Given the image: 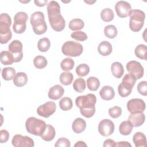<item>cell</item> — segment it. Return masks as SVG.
Here are the masks:
<instances>
[{
	"label": "cell",
	"mask_w": 147,
	"mask_h": 147,
	"mask_svg": "<svg viewBox=\"0 0 147 147\" xmlns=\"http://www.w3.org/2000/svg\"><path fill=\"white\" fill-rule=\"evenodd\" d=\"M16 74V70L13 67H6L3 68L2 71V76L5 80L13 79Z\"/></svg>",
	"instance_id": "obj_35"
},
{
	"label": "cell",
	"mask_w": 147,
	"mask_h": 147,
	"mask_svg": "<svg viewBox=\"0 0 147 147\" xmlns=\"http://www.w3.org/2000/svg\"><path fill=\"white\" fill-rule=\"evenodd\" d=\"M90 72V67L86 64H80L76 68V74L80 77L86 76Z\"/></svg>",
	"instance_id": "obj_41"
},
{
	"label": "cell",
	"mask_w": 147,
	"mask_h": 147,
	"mask_svg": "<svg viewBox=\"0 0 147 147\" xmlns=\"http://www.w3.org/2000/svg\"><path fill=\"white\" fill-rule=\"evenodd\" d=\"M133 87V86L130 84L122 80L118 87V94L122 98L127 97L131 94Z\"/></svg>",
	"instance_id": "obj_18"
},
{
	"label": "cell",
	"mask_w": 147,
	"mask_h": 147,
	"mask_svg": "<svg viewBox=\"0 0 147 147\" xmlns=\"http://www.w3.org/2000/svg\"><path fill=\"white\" fill-rule=\"evenodd\" d=\"M64 92L63 87L60 84H56L49 88L48 98L52 100H57L63 95Z\"/></svg>",
	"instance_id": "obj_16"
},
{
	"label": "cell",
	"mask_w": 147,
	"mask_h": 147,
	"mask_svg": "<svg viewBox=\"0 0 147 147\" xmlns=\"http://www.w3.org/2000/svg\"><path fill=\"white\" fill-rule=\"evenodd\" d=\"M133 125L129 121H124L122 122L119 126V133L123 136L130 134L133 129Z\"/></svg>",
	"instance_id": "obj_27"
},
{
	"label": "cell",
	"mask_w": 147,
	"mask_h": 147,
	"mask_svg": "<svg viewBox=\"0 0 147 147\" xmlns=\"http://www.w3.org/2000/svg\"><path fill=\"white\" fill-rule=\"evenodd\" d=\"M71 37L73 39L79 41H84L86 40L88 37L86 33L79 30L72 32L71 34Z\"/></svg>",
	"instance_id": "obj_42"
},
{
	"label": "cell",
	"mask_w": 147,
	"mask_h": 147,
	"mask_svg": "<svg viewBox=\"0 0 147 147\" xmlns=\"http://www.w3.org/2000/svg\"><path fill=\"white\" fill-rule=\"evenodd\" d=\"M96 98L93 94H87L86 95H80L75 99V103L79 109H91L95 107Z\"/></svg>",
	"instance_id": "obj_6"
},
{
	"label": "cell",
	"mask_w": 147,
	"mask_h": 147,
	"mask_svg": "<svg viewBox=\"0 0 147 147\" xmlns=\"http://www.w3.org/2000/svg\"><path fill=\"white\" fill-rule=\"evenodd\" d=\"M13 80L16 86L20 87L26 84L28 79L27 75L25 72H19L16 74Z\"/></svg>",
	"instance_id": "obj_21"
},
{
	"label": "cell",
	"mask_w": 147,
	"mask_h": 147,
	"mask_svg": "<svg viewBox=\"0 0 147 147\" xmlns=\"http://www.w3.org/2000/svg\"><path fill=\"white\" fill-rule=\"evenodd\" d=\"M48 64L47 59L43 56H37L33 59V64L34 67L37 69L44 68Z\"/></svg>",
	"instance_id": "obj_33"
},
{
	"label": "cell",
	"mask_w": 147,
	"mask_h": 147,
	"mask_svg": "<svg viewBox=\"0 0 147 147\" xmlns=\"http://www.w3.org/2000/svg\"><path fill=\"white\" fill-rule=\"evenodd\" d=\"M30 22L35 34L41 35L47 30V25L42 12L38 11L33 13L30 16Z\"/></svg>",
	"instance_id": "obj_3"
},
{
	"label": "cell",
	"mask_w": 147,
	"mask_h": 147,
	"mask_svg": "<svg viewBox=\"0 0 147 147\" xmlns=\"http://www.w3.org/2000/svg\"><path fill=\"white\" fill-rule=\"evenodd\" d=\"M60 108L63 111H68L72 108V101L69 97H64L59 101Z\"/></svg>",
	"instance_id": "obj_34"
},
{
	"label": "cell",
	"mask_w": 147,
	"mask_h": 147,
	"mask_svg": "<svg viewBox=\"0 0 147 147\" xmlns=\"http://www.w3.org/2000/svg\"><path fill=\"white\" fill-rule=\"evenodd\" d=\"M8 49L11 52L14 59V62L20 61L23 57L22 44L19 40H13L8 47Z\"/></svg>",
	"instance_id": "obj_11"
},
{
	"label": "cell",
	"mask_w": 147,
	"mask_h": 147,
	"mask_svg": "<svg viewBox=\"0 0 147 147\" xmlns=\"http://www.w3.org/2000/svg\"><path fill=\"white\" fill-rule=\"evenodd\" d=\"M61 51L65 56L77 57L82 53L83 48L82 45L79 42L73 41H67L63 44L61 47Z\"/></svg>",
	"instance_id": "obj_5"
},
{
	"label": "cell",
	"mask_w": 147,
	"mask_h": 147,
	"mask_svg": "<svg viewBox=\"0 0 147 147\" xmlns=\"http://www.w3.org/2000/svg\"><path fill=\"white\" fill-rule=\"evenodd\" d=\"M105 35L109 38H115L118 33L117 28L113 25H109L104 29Z\"/></svg>",
	"instance_id": "obj_38"
},
{
	"label": "cell",
	"mask_w": 147,
	"mask_h": 147,
	"mask_svg": "<svg viewBox=\"0 0 147 147\" xmlns=\"http://www.w3.org/2000/svg\"><path fill=\"white\" fill-rule=\"evenodd\" d=\"M112 51L113 48L111 44L107 41H102L98 46V51L99 53L103 56L110 55Z\"/></svg>",
	"instance_id": "obj_19"
},
{
	"label": "cell",
	"mask_w": 147,
	"mask_h": 147,
	"mask_svg": "<svg viewBox=\"0 0 147 147\" xmlns=\"http://www.w3.org/2000/svg\"><path fill=\"white\" fill-rule=\"evenodd\" d=\"M56 135V131L53 126L47 125L45 130L42 134L41 135V138L45 141H51L53 140Z\"/></svg>",
	"instance_id": "obj_22"
},
{
	"label": "cell",
	"mask_w": 147,
	"mask_h": 147,
	"mask_svg": "<svg viewBox=\"0 0 147 147\" xmlns=\"http://www.w3.org/2000/svg\"><path fill=\"white\" fill-rule=\"evenodd\" d=\"M116 146H131V145L127 141H120L116 142Z\"/></svg>",
	"instance_id": "obj_50"
},
{
	"label": "cell",
	"mask_w": 147,
	"mask_h": 147,
	"mask_svg": "<svg viewBox=\"0 0 147 147\" xmlns=\"http://www.w3.org/2000/svg\"><path fill=\"white\" fill-rule=\"evenodd\" d=\"M103 146V147H115L116 146V142L113 140L108 138L104 141Z\"/></svg>",
	"instance_id": "obj_48"
},
{
	"label": "cell",
	"mask_w": 147,
	"mask_h": 147,
	"mask_svg": "<svg viewBox=\"0 0 147 147\" xmlns=\"http://www.w3.org/2000/svg\"><path fill=\"white\" fill-rule=\"evenodd\" d=\"M71 146V143L70 141L68 139L64 138V137H61L59 138L55 144V146L56 147H69Z\"/></svg>",
	"instance_id": "obj_45"
},
{
	"label": "cell",
	"mask_w": 147,
	"mask_h": 147,
	"mask_svg": "<svg viewBox=\"0 0 147 147\" xmlns=\"http://www.w3.org/2000/svg\"><path fill=\"white\" fill-rule=\"evenodd\" d=\"M75 62L71 58L67 57L63 59L60 63V67L62 70L68 71L72 70L74 67Z\"/></svg>",
	"instance_id": "obj_39"
},
{
	"label": "cell",
	"mask_w": 147,
	"mask_h": 147,
	"mask_svg": "<svg viewBox=\"0 0 147 147\" xmlns=\"http://www.w3.org/2000/svg\"><path fill=\"white\" fill-rule=\"evenodd\" d=\"M86 3L89 4V5H92V3H95V1H84Z\"/></svg>",
	"instance_id": "obj_52"
},
{
	"label": "cell",
	"mask_w": 147,
	"mask_h": 147,
	"mask_svg": "<svg viewBox=\"0 0 147 147\" xmlns=\"http://www.w3.org/2000/svg\"><path fill=\"white\" fill-rule=\"evenodd\" d=\"M11 24V17L7 13L0 16V37L1 44H6L11 38L12 33L10 29Z\"/></svg>",
	"instance_id": "obj_1"
},
{
	"label": "cell",
	"mask_w": 147,
	"mask_h": 147,
	"mask_svg": "<svg viewBox=\"0 0 147 147\" xmlns=\"http://www.w3.org/2000/svg\"><path fill=\"white\" fill-rule=\"evenodd\" d=\"M12 145L15 147H33V140L28 136H23L21 134H16L11 140Z\"/></svg>",
	"instance_id": "obj_10"
},
{
	"label": "cell",
	"mask_w": 147,
	"mask_h": 147,
	"mask_svg": "<svg viewBox=\"0 0 147 147\" xmlns=\"http://www.w3.org/2000/svg\"><path fill=\"white\" fill-rule=\"evenodd\" d=\"M34 3L36 4V6H38V7H42L46 5V4L48 2L47 0H44V1H38V0H35L34 1Z\"/></svg>",
	"instance_id": "obj_49"
},
{
	"label": "cell",
	"mask_w": 147,
	"mask_h": 147,
	"mask_svg": "<svg viewBox=\"0 0 147 147\" xmlns=\"http://www.w3.org/2000/svg\"><path fill=\"white\" fill-rule=\"evenodd\" d=\"M86 127V121L81 118H76L72 125V130L77 134H80L84 131Z\"/></svg>",
	"instance_id": "obj_20"
},
{
	"label": "cell",
	"mask_w": 147,
	"mask_h": 147,
	"mask_svg": "<svg viewBox=\"0 0 147 147\" xmlns=\"http://www.w3.org/2000/svg\"><path fill=\"white\" fill-rule=\"evenodd\" d=\"M138 92L143 96L147 95V82L146 81L140 82L137 87Z\"/></svg>",
	"instance_id": "obj_44"
},
{
	"label": "cell",
	"mask_w": 147,
	"mask_h": 147,
	"mask_svg": "<svg viewBox=\"0 0 147 147\" xmlns=\"http://www.w3.org/2000/svg\"><path fill=\"white\" fill-rule=\"evenodd\" d=\"M126 69L129 74L133 76L136 80L141 79L144 76V68L141 63L137 61L131 60L129 61L126 64Z\"/></svg>",
	"instance_id": "obj_7"
},
{
	"label": "cell",
	"mask_w": 147,
	"mask_h": 147,
	"mask_svg": "<svg viewBox=\"0 0 147 147\" xmlns=\"http://www.w3.org/2000/svg\"><path fill=\"white\" fill-rule=\"evenodd\" d=\"M115 10L119 17L126 18L129 16L131 11V6L126 1H119L115 5Z\"/></svg>",
	"instance_id": "obj_14"
},
{
	"label": "cell",
	"mask_w": 147,
	"mask_h": 147,
	"mask_svg": "<svg viewBox=\"0 0 147 147\" xmlns=\"http://www.w3.org/2000/svg\"><path fill=\"white\" fill-rule=\"evenodd\" d=\"M0 57L1 62L3 65H11L14 63V56L9 51H2L0 53Z\"/></svg>",
	"instance_id": "obj_25"
},
{
	"label": "cell",
	"mask_w": 147,
	"mask_h": 147,
	"mask_svg": "<svg viewBox=\"0 0 147 147\" xmlns=\"http://www.w3.org/2000/svg\"><path fill=\"white\" fill-rule=\"evenodd\" d=\"M26 21L23 20H14V24L13 25V29L14 32L17 34L23 33L26 28Z\"/></svg>",
	"instance_id": "obj_26"
},
{
	"label": "cell",
	"mask_w": 147,
	"mask_h": 147,
	"mask_svg": "<svg viewBox=\"0 0 147 147\" xmlns=\"http://www.w3.org/2000/svg\"><path fill=\"white\" fill-rule=\"evenodd\" d=\"M127 109L130 113L143 112L145 110V102L140 98H133L127 103Z\"/></svg>",
	"instance_id": "obj_13"
},
{
	"label": "cell",
	"mask_w": 147,
	"mask_h": 147,
	"mask_svg": "<svg viewBox=\"0 0 147 147\" xmlns=\"http://www.w3.org/2000/svg\"><path fill=\"white\" fill-rule=\"evenodd\" d=\"M95 107L91 109H80V112L82 115L86 118L92 117L95 113Z\"/></svg>",
	"instance_id": "obj_46"
},
{
	"label": "cell",
	"mask_w": 147,
	"mask_h": 147,
	"mask_svg": "<svg viewBox=\"0 0 147 147\" xmlns=\"http://www.w3.org/2000/svg\"><path fill=\"white\" fill-rule=\"evenodd\" d=\"M48 16L60 13V6L59 3L55 1H50L47 5Z\"/></svg>",
	"instance_id": "obj_29"
},
{
	"label": "cell",
	"mask_w": 147,
	"mask_h": 147,
	"mask_svg": "<svg viewBox=\"0 0 147 147\" xmlns=\"http://www.w3.org/2000/svg\"><path fill=\"white\" fill-rule=\"evenodd\" d=\"M111 71L113 76L116 78H121L124 74V68L119 62H114L111 65Z\"/></svg>",
	"instance_id": "obj_24"
},
{
	"label": "cell",
	"mask_w": 147,
	"mask_h": 147,
	"mask_svg": "<svg viewBox=\"0 0 147 147\" xmlns=\"http://www.w3.org/2000/svg\"><path fill=\"white\" fill-rule=\"evenodd\" d=\"M51 47V42L47 37H44L39 40L37 43L38 49L40 52H45L48 51Z\"/></svg>",
	"instance_id": "obj_37"
},
{
	"label": "cell",
	"mask_w": 147,
	"mask_h": 147,
	"mask_svg": "<svg viewBox=\"0 0 147 147\" xmlns=\"http://www.w3.org/2000/svg\"><path fill=\"white\" fill-rule=\"evenodd\" d=\"M100 17L102 20L106 22L112 21L114 17L113 11L110 8L103 9L100 13Z\"/></svg>",
	"instance_id": "obj_36"
},
{
	"label": "cell",
	"mask_w": 147,
	"mask_h": 147,
	"mask_svg": "<svg viewBox=\"0 0 147 147\" xmlns=\"http://www.w3.org/2000/svg\"><path fill=\"white\" fill-rule=\"evenodd\" d=\"M133 141L136 147H145L146 146V136L141 132L136 133L133 136Z\"/></svg>",
	"instance_id": "obj_23"
},
{
	"label": "cell",
	"mask_w": 147,
	"mask_h": 147,
	"mask_svg": "<svg viewBox=\"0 0 147 147\" xmlns=\"http://www.w3.org/2000/svg\"><path fill=\"white\" fill-rule=\"evenodd\" d=\"M84 26L83 21L79 18L73 19L69 22L68 27L72 30H79L82 29Z\"/></svg>",
	"instance_id": "obj_30"
},
{
	"label": "cell",
	"mask_w": 147,
	"mask_h": 147,
	"mask_svg": "<svg viewBox=\"0 0 147 147\" xmlns=\"http://www.w3.org/2000/svg\"><path fill=\"white\" fill-rule=\"evenodd\" d=\"M9 133L5 129L0 131V142L3 144L6 142L9 138Z\"/></svg>",
	"instance_id": "obj_47"
},
{
	"label": "cell",
	"mask_w": 147,
	"mask_h": 147,
	"mask_svg": "<svg viewBox=\"0 0 147 147\" xmlns=\"http://www.w3.org/2000/svg\"><path fill=\"white\" fill-rule=\"evenodd\" d=\"M74 76L70 72H63L60 75V81L64 86H68L72 83Z\"/></svg>",
	"instance_id": "obj_31"
},
{
	"label": "cell",
	"mask_w": 147,
	"mask_h": 147,
	"mask_svg": "<svg viewBox=\"0 0 147 147\" xmlns=\"http://www.w3.org/2000/svg\"><path fill=\"white\" fill-rule=\"evenodd\" d=\"M129 16L130 17L129 21L130 29L134 32H139L144 24L145 13L139 9H133L131 10Z\"/></svg>",
	"instance_id": "obj_4"
},
{
	"label": "cell",
	"mask_w": 147,
	"mask_h": 147,
	"mask_svg": "<svg viewBox=\"0 0 147 147\" xmlns=\"http://www.w3.org/2000/svg\"><path fill=\"white\" fill-rule=\"evenodd\" d=\"M74 146L75 147H76V146H79V147H82V146H87V145L86 144L82 141H78L75 145H74Z\"/></svg>",
	"instance_id": "obj_51"
},
{
	"label": "cell",
	"mask_w": 147,
	"mask_h": 147,
	"mask_svg": "<svg viewBox=\"0 0 147 147\" xmlns=\"http://www.w3.org/2000/svg\"><path fill=\"white\" fill-rule=\"evenodd\" d=\"M115 129L114 123L109 119H104L98 125V131L103 136L107 137L111 135Z\"/></svg>",
	"instance_id": "obj_12"
},
{
	"label": "cell",
	"mask_w": 147,
	"mask_h": 147,
	"mask_svg": "<svg viewBox=\"0 0 147 147\" xmlns=\"http://www.w3.org/2000/svg\"><path fill=\"white\" fill-rule=\"evenodd\" d=\"M134 53L136 57L140 59L147 60V47L145 45L140 44L137 45L134 50Z\"/></svg>",
	"instance_id": "obj_28"
},
{
	"label": "cell",
	"mask_w": 147,
	"mask_h": 147,
	"mask_svg": "<svg viewBox=\"0 0 147 147\" xmlns=\"http://www.w3.org/2000/svg\"><path fill=\"white\" fill-rule=\"evenodd\" d=\"M109 114L113 118H117L122 114V109L119 106H114L109 109Z\"/></svg>",
	"instance_id": "obj_43"
},
{
	"label": "cell",
	"mask_w": 147,
	"mask_h": 147,
	"mask_svg": "<svg viewBox=\"0 0 147 147\" xmlns=\"http://www.w3.org/2000/svg\"><path fill=\"white\" fill-rule=\"evenodd\" d=\"M56 110V103L53 101H49L38 106L37 109V113L40 116L49 118L55 113Z\"/></svg>",
	"instance_id": "obj_9"
},
{
	"label": "cell",
	"mask_w": 147,
	"mask_h": 147,
	"mask_svg": "<svg viewBox=\"0 0 147 147\" xmlns=\"http://www.w3.org/2000/svg\"><path fill=\"white\" fill-rule=\"evenodd\" d=\"M101 98L105 100H110L115 96V92L113 88L110 86H103L99 91Z\"/></svg>",
	"instance_id": "obj_17"
},
{
	"label": "cell",
	"mask_w": 147,
	"mask_h": 147,
	"mask_svg": "<svg viewBox=\"0 0 147 147\" xmlns=\"http://www.w3.org/2000/svg\"><path fill=\"white\" fill-rule=\"evenodd\" d=\"M48 19L52 28L56 32L62 31L65 26V21L60 13L48 16Z\"/></svg>",
	"instance_id": "obj_8"
},
{
	"label": "cell",
	"mask_w": 147,
	"mask_h": 147,
	"mask_svg": "<svg viewBox=\"0 0 147 147\" xmlns=\"http://www.w3.org/2000/svg\"><path fill=\"white\" fill-rule=\"evenodd\" d=\"M87 85L90 91H95L98 89L100 86L99 80L94 76L89 77L87 80Z\"/></svg>",
	"instance_id": "obj_32"
},
{
	"label": "cell",
	"mask_w": 147,
	"mask_h": 147,
	"mask_svg": "<svg viewBox=\"0 0 147 147\" xmlns=\"http://www.w3.org/2000/svg\"><path fill=\"white\" fill-rule=\"evenodd\" d=\"M47 125L45 122L34 117L28 118L25 122V127L26 131L32 134L41 136L44 132Z\"/></svg>",
	"instance_id": "obj_2"
},
{
	"label": "cell",
	"mask_w": 147,
	"mask_h": 147,
	"mask_svg": "<svg viewBox=\"0 0 147 147\" xmlns=\"http://www.w3.org/2000/svg\"><path fill=\"white\" fill-rule=\"evenodd\" d=\"M145 115L143 112L130 113L128 117V121L131 123L133 127L141 126L145 122Z\"/></svg>",
	"instance_id": "obj_15"
},
{
	"label": "cell",
	"mask_w": 147,
	"mask_h": 147,
	"mask_svg": "<svg viewBox=\"0 0 147 147\" xmlns=\"http://www.w3.org/2000/svg\"><path fill=\"white\" fill-rule=\"evenodd\" d=\"M73 88L78 92H82L86 88V82L83 78H78L73 83Z\"/></svg>",
	"instance_id": "obj_40"
}]
</instances>
